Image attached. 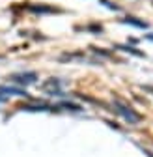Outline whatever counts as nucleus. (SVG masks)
Segmentation results:
<instances>
[{"mask_svg": "<svg viewBox=\"0 0 153 157\" xmlns=\"http://www.w3.org/2000/svg\"><path fill=\"white\" fill-rule=\"evenodd\" d=\"M116 110L125 118L129 124H138V122L142 120V116H140L138 112H135L131 107H127V105H125V103H121L120 99H116Z\"/></svg>", "mask_w": 153, "mask_h": 157, "instance_id": "f257e3e1", "label": "nucleus"}, {"mask_svg": "<svg viewBox=\"0 0 153 157\" xmlns=\"http://www.w3.org/2000/svg\"><path fill=\"white\" fill-rule=\"evenodd\" d=\"M35 73H21V75H13L11 81L17 82V84H30V82H35Z\"/></svg>", "mask_w": 153, "mask_h": 157, "instance_id": "f03ea898", "label": "nucleus"}, {"mask_svg": "<svg viewBox=\"0 0 153 157\" xmlns=\"http://www.w3.org/2000/svg\"><path fill=\"white\" fill-rule=\"evenodd\" d=\"M58 86H60V82L56 81V78H49L47 82H43V90L45 92H49V94H52V95H60V92H58Z\"/></svg>", "mask_w": 153, "mask_h": 157, "instance_id": "7ed1b4c3", "label": "nucleus"}, {"mask_svg": "<svg viewBox=\"0 0 153 157\" xmlns=\"http://www.w3.org/2000/svg\"><path fill=\"white\" fill-rule=\"evenodd\" d=\"M0 94H13V95H26L24 90L21 88H0Z\"/></svg>", "mask_w": 153, "mask_h": 157, "instance_id": "20e7f679", "label": "nucleus"}, {"mask_svg": "<svg viewBox=\"0 0 153 157\" xmlns=\"http://www.w3.org/2000/svg\"><path fill=\"white\" fill-rule=\"evenodd\" d=\"M123 23H127V25H132V26H138V28H146V26H147L144 21H136L135 17H127V19H123Z\"/></svg>", "mask_w": 153, "mask_h": 157, "instance_id": "39448f33", "label": "nucleus"}, {"mask_svg": "<svg viewBox=\"0 0 153 157\" xmlns=\"http://www.w3.org/2000/svg\"><path fill=\"white\" fill-rule=\"evenodd\" d=\"M30 11H34V13H52L56 10L54 8H45V6H30Z\"/></svg>", "mask_w": 153, "mask_h": 157, "instance_id": "423d86ee", "label": "nucleus"}]
</instances>
